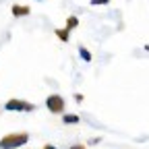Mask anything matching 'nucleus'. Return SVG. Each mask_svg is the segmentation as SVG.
Segmentation results:
<instances>
[{
  "mask_svg": "<svg viewBox=\"0 0 149 149\" xmlns=\"http://www.w3.org/2000/svg\"><path fill=\"white\" fill-rule=\"evenodd\" d=\"M13 15H15V17H25V15H29V6L15 4V6H13Z\"/></svg>",
  "mask_w": 149,
  "mask_h": 149,
  "instance_id": "20e7f679",
  "label": "nucleus"
},
{
  "mask_svg": "<svg viewBox=\"0 0 149 149\" xmlns=\"http://www.w3.org/2000/svg\"><path fill=\"white\" fill-rule=\"evenodd\" d=\"M46 106L52 114H64V97L58 95V93H54V95H48L46 100Z\"/></svg>",
  "mask_w": 149,
  "mask_h": 149,
  "instance_id": "f03ea898",
  "label": "nucleus"
},
{
  "mask_svg": "<svg viewBox=\"0 0 149 149\" xmlns=\"http://www.w3.org/2000/svg\"><path fill=\"white\" fill-rule=\"evenodd\" d=\"M93 6H100V4H110V0H91Z\"/></svg>",
  "mask_w": 149,
  "mask_h": 149,
  "instance_id": "1a4fd4ad",
  "label": "nucleus"
},
{
  "mask_svg": "<svg viewBox=\"0 0 149 149\" xmlns=\"http://www.w3.org/2000/svg\"><path fill=\"white\" fill-rule=\"evenodd\" d=\"M81 118L77 116V114H62V122L64 124H77Z\"/></svg>",
  "mask_w": 149,
  "mask_h": 149,
  "instance_id": "39448f33",
  "label": "nucleus"
},
{
  "mask_svg": "<svg viewBox=\"0 0 149 149\" xmlns=\"http://www.w3.org/2000/svg\"><path fill=\"white\" fill-rule=\"evenodd\" d=\"M27 141H29L27 133H10V135L0 139V149H19V147H23Z\"/></svg>",
  "mask_w": 149,
  "mask_h": 149,
  "instance_id": "f257e3e1",
  "label": "nucleus"
},
{
  "mask_svg": "<svg viewBox=\"0 0 149 149\" xmlns=\"http://www.w3.org/2000/svg\"><path fill=\"white\" fill-rule=\"evenodd\" d=\"M77 25H79V19H77V17H68V19H66V27H64V29H66V31H72Z\"/></svg>",
  "mask_w": 149,
  "mask_h": 149,
  "instance_id": "423d86ee",
  "label": "nucleus"
},
{
  "mask_svg": "<svg viewBox=\"0 0 149 149\" xmlns=\"http://www.w3.org/2000/svg\"><path fill=\"white\" fill-rule=\"evenodd\" d=\"M42 149H58V147H54V145H44Z\"/></svg>",
  "mask_w": 149,
  "mask_h": 149,
  "instance_id": "9b49d317",
  "label": "nucleus"
},
{
  "mask_svg": "<svg viewBox=\"0 0 149 149\" xmlns=\"http://www.w3.org/2000/svg\"><path fill=\"white\" fill-rule=\"evenodd\" d=\"M70 149H87V147H85V145H72Z\"/></svg>",
  "mask_w": 149,
  "mask_h": 149,
  "instance_id": "9d476101",
  "label": "nucleus"
},
{
  "mask_svg": "<svg viewBox=\"0 0 149 149\" xmlns=\"http://www.w3.org/2000/svg\"><path fill=\"white\" fill-rule=\"evenodd\" d=\"M79 54H81V58H83L85 62H91V52H89L85 46H81V48H79Z\"/></svg>",
  "mask_w": 149,
  "mask_h": 149,
  "instance_id": "6e6552de",
  "label": "nucleus"
},
{
  "mask_svg": "<svg viewBox=\"0 0 149 149\" xmlns=\"http://www.w3.org/2000/svg\"><path fill=\"white\" fill-rule=\"evenodd\" d=\"M4 108H6L8 112H33V110H35L33 104L23 102V100H8V102L4 104Z\"/></svg>",
  "mask_w": 149,
  "mask_h": 149,
  "instance_id": "7ed1b4c3",
  "label": "nucleus"
},
{
  "mask_svg": "<svg viewBox=\"0 0 149 149\" xmlns=\"http://www.w3.org/2000/svg\"><path fill=\"white\" fill-rule=\"evenodd\" d=\"M56 35H58V40H60V42H68L70 31H66V29H56Z\"/></svg>",
  "mask_w": 149,
  "mask_h": 149,
  "instance_id": "0eeeda50",
  "label": "nucleus"
}]
</instances>
